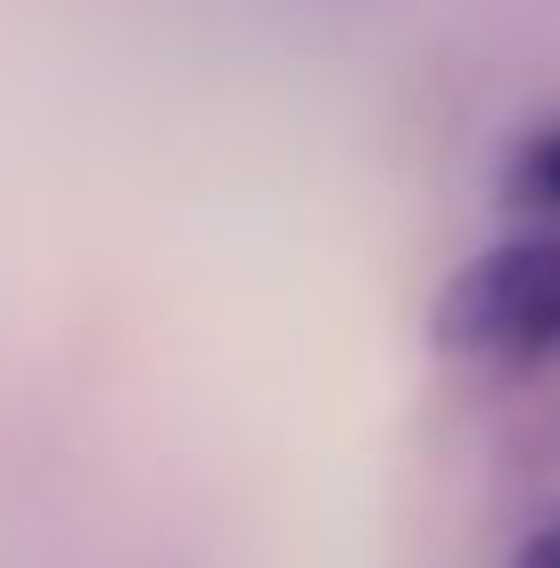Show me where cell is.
I'll return each instance as SVG.
<instances>
[{"instance_id": "obj_1", "label": "cell", "mask_w": 560, "mask_h": 568, "mask_svg": "<svg viewBox=\"0 0 560 568\" xmlns=\"http://www.w3.org/2000/svg\"><path fill=\"white\" fill-rule=\"evenodd\" d=\"M429 338L461 363H552L560 355V223L478 247L437 288Z\"/></svg>"}, {"instance_id": "obj_2", "label": "cell", "mask_w": 560, "mask_h": 568, "mask_svg": "<svg viewBox=\"0 0 560 568\" xmlns=\"http://www.w3.org/2000/svg\"><path fill=\"white\" fill-rule=\"evenodd\" d=\"M503 199L519 214H536V223H560V115L544 124H528L503 156Z\"/></svg>"}, {"instance_id": "obj_3", "label": "cell", "mask_w": 560, "mask_h": 568, "mask_svg": "<svg viewBox=\"0 0 560 568\" xmlns=\"http://www.w3.org/2000/svg\"><path fill=\"white\" fill-rule=\"evenodd\" d=\"M511 568H560V519H552V527H536V536L519 544V560H511Z\"/></svg>"}]
</instances>
